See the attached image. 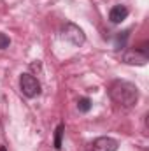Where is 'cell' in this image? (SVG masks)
I'll use <instances>...</instances> for the list:
<instances>
[{
  "instance_id": "cell-1",
  "label": "cell",
  "mask_w": 149,
  "mask_h": 151,
  "mask_svg": "<svg viewBox=\"0 0 149 151\" xmlns=\"http://www.w3.org/2000/svg\"><path fill=\"white\" fill-rule=\"evenodd\" d=\"M107 91H109V97L112 102L125 109L133 107L139 100V88L133 83L125 81V79H114L109 84Z\"/></svg>"
},
{
  "instance_id": "cell-2",
  "label": "cell",
  "mask_w": 149,
  "mask_h": 151,
  "mask_svg": "<svg viewBox=\"0 0 149 151\" xmlns=\"http://www.w3.org/2000/svg\"><path fill=\"white\" fill-rule=\"evenodd\" d=\"M149 60L148 42H142L140 46L130 47L123 53V62L128 65H146Z\"/></svg>"
},
{
  "instance_id": "cell-3",
  "label": "cell",
  "mask_w": 149,
  "mask_h": 151,
  "mask_svg": "<svg viewBox=\"0 0 149 151\" xmlns=\"http://www.w3.org/2000/svg\"><path fill=\"white\" fill-rule=\"evenodd\" d=\"M60 34H62V39H65L67 42H70L75 47H79V46H82V44L86 42V35H84L82 28L77 27L72 21H65V23L62 25Z\"/></svg>"
},
{
  "instance_id": "cell-4",
  "label": "cell",
  "mask_w": 149,
  "mask_h": 151,
  "mask_svg": "<svg viewBox=\"0 0 149 151\" xmlns=\"http://www.w3.org/2000/svg\"><path fill=\"white\" fill-rule=\"evenodd\" d=\"M19 90L27 99H35L40 95V83L35 76L25 72L19 76Z\"/></svg>"
},
{
  "instance_id": "cell-5",
  "label": "cell",
  "mask_w": 149,
  "mask_h": 151,
  "mask_svg": "<svg viewBox=\"0 0 149 151\" xmlns=\"http://www.w3.org/2000/svg\"><path fill=\"white\" fill-rule=\"evenodd\" d=\"M117 148H119V142L114 137L102 135V137L93 139L86 146V151H117Z\"/></svg>"
},
{
  "instance_id": "cell-6",
  "label": "cell",
  "mask_w": 149,
  "mask_h": 151,
  "mask_svg": "<svg viewBox=\"0 0 149 151\" xmlns=\"http://www.w3.org/2000/svg\"><path fill=\"white\" fill-rule=\"evenodd\" d=\"M126 16H128V7L126 5H114L111 11H109V19H111V23L114 25H119L121 21H125L126 19Z\"/></svg>"
},
{
  "instance_id": "cell-7",
  "label": "cell",
  "mask_w": 149,
  "mask_h": 151,
  "mask_svg": "<svg viewBox=\"0 0 149 151\" xmlns=\"http://www.w3.org/2000/svg\"><path fill=\"white\" fill-rule=\"evenodd\" d=\"M63 134H65V125H63V123H58L56 128H54V141H53L54 150L56 151L62 150V139H63Z\"/></svg>"
},
{
  "instance_id": "cell-8",
  "label": "cell",
  "mask_w": 149,
  "mask_h": 151,
  "mask_svg": "<svg viewBox=\"0 0 149 151\" xmlns=\"http://www.w3.org/2000/svg\"><path fill=\"white\" fill-rule=\"evenodd\" d=\"M91 107H93V104H91V100H90L88 97H81V99L77 100V109H79V113H88Z\"/></svg>"
},
{
  "instance_id": "cell-9",
  "label": "cell",
  "mask_w": 149,
  "mask_h": 151,
  "mask_svg": "<svg viewBox=\"0 0 149 151\" xmlns=\"http://www.w3.org/2000/svg\"><path fill=\"white\" fill-rule=\"evenodd\" d=\"M130 35V30H125V32H121L117 37H116V47L119 49V47H125V42H126V39Z\"/></svg>"
},
{
  "instance_id": "cell-10",
  "label": "cell",
  "mask_w": 149,
  "mask_h": 151,
  "mask_svg": "<svg viewBox=\"0 0 149 151\" xmlns=\"http://www.w3.org/2000/svg\"><path fill=\"white\" fill-rule=\"evenodd\" d=\"M9 46H11V39H9V35H5L4 32H0V51L7 49Z\"/></svg>"
},
{
  "instance_id": "cell-11",
  "label": "cell",
  "mask_w": 149,
  "mask_h": 151,
  "mask_svg": "<svg viewBox=\"0 0 149 151\" xmlns=\"http://www.w3.org/2000/svg\"><path fill=\"white\" fill-rule=\"evenodd\" d=\"M0 151H7L5 150V146H0Z\"/></svg>"
}]
</instances>
